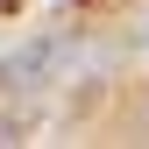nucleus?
<instances>
[{"label": "nucleus", "mask_w": 149, "mask_h": 149, "mask_svg": "<svg viewBox=\"0 0 149 149\" xmlns=\"http://www.w3.org/2000/svg\"><path fill=\"white\" fill-rule=\"evenodd\" d=\"M71 43H78L71 29H43V36H29L22 50H7V57H0V92H29L43 78H57L64 57H71Z\"/></svg>", "instance_id": "1"}]
</instances>
